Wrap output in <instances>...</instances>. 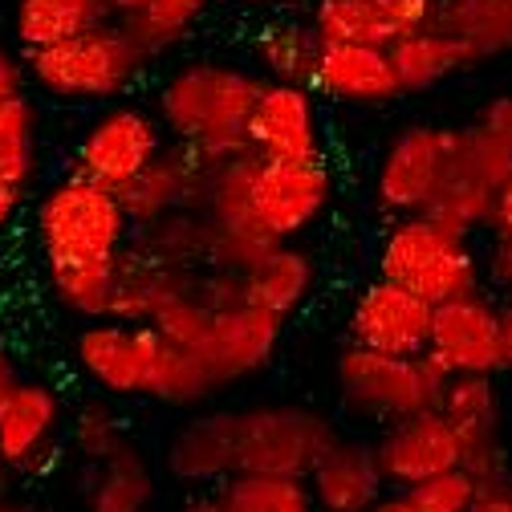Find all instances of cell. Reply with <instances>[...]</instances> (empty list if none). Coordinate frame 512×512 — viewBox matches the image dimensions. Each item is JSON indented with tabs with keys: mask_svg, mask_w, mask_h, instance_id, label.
Instances as JSON below:
<instances>
[{
	"mask_svg": "<svg viewBox=\"0 0 512 512\" xmlns=\"http://www.w3.org/2000/svg\"><path fill=\"white\" fill-rule=\"evenodd\" d=\"M317 512H370V504L382 496L387 480L378 472L374 447L358 439H342L313 464L305 476Z\"/></svg>",
	"mask_w": 512,
	"mask_h": 512,
	"instance_id": "obj_20",
	"label": "cell"
},
{
	"mask_svg": "<svg viewBox=\"0 0 512 512\" xmlns=\"http://www.w3.org/2000/svg\"><path fill=\"white\" fill-rule=\"evenodd\" d=\"M378 277L411 289L427 305L484 293V265L476 248L427 216H407L387 228V236L378 240Z\"/></svg>",
	"mask_w": 512,
	"mask_h": 512,
	"instance_id": "obj_4",
	"label": "cell"
},
{
	"mask_svg": "<svg viewBox=\"0 0 512 512\" xmlns=\"http://www.w3.org/2000/svg\"><path fill=\"white\" fill-rule=\"evenodd\" d=\"M480 265H484L488 285H492L504 301H512V240L492 236V248H488V256H484Z\"/></svg>",
	"mask_w": 512,
	"mask_h": 512,
	"instance_id": "obj_36",
	"label": "cell"
},
{
	"mask_svg": "<svg viewBox=\"0 0 512 512\" xmlns=\"http://www.w3.org/2000/svg\"><path fill=\"white\" fill-rule=\"evenodd\" d=\"M281 330H285L281 317L256 309L248 301H232V305L212 309L208 330L191 346V354L204 362L212 382L224 391L248 374H261L273 362V354L281 346Z\"/></svg>",
	"mask_w": 512,
	"mask_h": 512,
	"instance_id": "obj_13",
	"label": "cell"
},
{
	"mask_svg": "<svg viewBox=\"0 0 512 512\" xmlns=\"http://www.w3.org/2000/svg\"><path fill=\"white\" fill-rule=\"evenodd\" d=\"M431 313H435V305H427L423 297H415L403 285H391L378 277L354 297L350 317H346V338H350V346H362L374 354L419 358V354H427Z\"/></svg>",
	"mask_w": 512,
	"mask_h": 512,
	"instance_id": "obj_14",
	"label": "cell"
},
{
	"mask_svg": "<svg viewBox=\"0 0 512 512\" xmlns=\"http://www.w3.org/2000/svg\"><path fill=\"white\" fill-rule=\"evenodd\" d=\"M500 350H504V370H512V301L500 305Z\"/></svg>",
	"mask_w": 512,
	"mask_h": 512,
	"instance_id": "obj_43",
	"label": "cell"
},
{
	"mask_svg": "<svg viewBox=\"0 0 512 512\" xmlns=\"http://www.w3.org/2000/svg\"><path fill=\"white\" fill-rule=\"evenodd\" d=\"M151 57L118 21H102L70 41L25 53V74L61 102H114L131 90Z\"/></svg>",
	"mask_w": 512,
	"mask_h": 512,
	"instance_id": "obj_3",
	"label": "cell"
},
{
	"mask_svg": "<svg viewBox=\"0 0 512 512\" xmlns=\"http://www.w3.org/2000/svg\"><path fill=\"white\" fill-rule=\"evenodd\" d=\"M512 175V151L492 139L484 126H452L447 131V163L443 179L435 187V196L427 204V220L472 240V232L492 228V208H496V191Z\"/></svg>",
	"mask_w": 512,
	"mask_h": 512,
	"instance_id": "obj_5",
	"label": "cell"
},
{
	"mask_svg": "<svg viewBox=\"0 0 512 512\" xmlns=\"http://www.w3.org/2000/svg\"><path fill=\"white\" fill-rule=\"evenodd\" d=\"M476 126H484L492 139H500V143L512 151V94L488 98V102L480 106V114H476Z\"/></svg>",
	"mask_w": 512,
	"mask_h": 512,
	"instance_id": "obj_37",
	"label": "cell"
},
{
	"mask_svg": "<svg viewBox=\"0 0 512 512\" xmlns=\"http://www.w3.org/2000/svg\"><path fill=\"white\" fill-rule=\"evenodd\" d=\"M21 196H25L21 187L0 183V232H5V228L17 220V212H21Z\"/></svg>",
	"mask_w": 512,
	"mask_h": 512,
	"instance_id": "obj_42",
	"label": "cell"
},
{
	"mask_svg": "<svg viewBox=\"0 0 512 512\" xmlns=\"http://www.w3.org/2000/svg\"><path fill=\"white\" fill-rule=\"evenodd\" d=\"M0 512H41V508H37V504H29V500H17V496H13V500L0 504Z\"/></svg>",
	"mask_w": 512,
	"mask_h": 512,
	"instance_id": "obj_48",
	"label": "cell"
},
{
	"mask_svg": "<svg viewBox=\"0 0 512 512\" xmlns=\"http://www.w3.org/2000/svg\"><path fill=\"white\" fill-rule=\"evenodd\" d=\"M17 496V472L9 464H0V504Z\"/></svg>",
	"mask_w": 512,
	"mask_h": 512,
	"instance_id": "obj_46",
	"label": "cell"
},
{
	"mask_svg": "<svg viewBox=\"0 0 512 512\" xmlns=\"http://www.w3.org/2000/svg\"><path fill=\"white\" fill-rule=\"evenodd\" d=\"M309 25L322 41L334 45H378L391 49L399 33L387 25L374 9V0H313L309 5Z\"/></svg>",
	"mask_w": 512,
	"mask_h": 512,
	"instance_id": "obj_29",
	"label": "cell"
},
{
	"mask_svg": "<svg viewBox=\"0 0 512 512\" xmlns=\"http://www.w3.org/2000/svg\"><path fill=\"white\" fill-rule=\"evenodd\" d=\"M492 236L512 240V175H508V183L496 191V208H492Z\"/></svg>",
	"mask_w": 512,
	"mask_h": 512,
	"instance_id": "obj_40",
	"label": "cell"
},
{
	"mask_svg": "<svg viewBox=\"0 0 512 512\" xmlns=\"http://www.w3.org/2000/svg\"><path fill=\"white\" fill-rule=\"evenodd\" d=\"M232 431L236 411H208L187 419L167 443V472L183 484H224L236 476Z\"/></svg>",
	"mask_w": 512,
	"mask_h": 512,
	"instance_id": "obj_22",
	"label": "cell"
},
{
	"mask_svg": "<svg viewBox=\"0 0 512 512\" xmlns=\"http://www.w3.org/2000/svg\"><path fill=\"white\" fill-rule=\"evenodd\" d=\"M431 25L460 37L476 61L512 53V0H439Z\"/></svg>",
	"mask_w": 512,
	"mask_h": 512,
	"instance_id": "obj_27",
	"label": "cell"
},
{
	"mask_svg": "<svg viewBox=\"0 0 512 512\" xmlns=\"http://www.w3.org/2000/svg\"><path fill=\"white\" fill-rule=\"evenodd\" d=\"M317 49H322V37L313 33L309 21H273L252 41L256 66L265 70V82H293V86L313 82Z\"/></svg>",
	"mask_w": 512,
	"mask_h": 512,
	"instance_id": "obj_28",
	"label": "cell"
},
{
	"mask_svg": "<svg viewBox=\"0 0 512 512\" xmlns=\"http://www.w3.org/2000/svg\"><path fill=\"white\" fill-rule=\"evenodd\" d=\"M435 5L439 0H374V9L387 17V25L399 37H407L415 29H427L435 21Z\"/></svg>",
	"mask_w": 512,
	"mask_h": 512,
	"instance_id": "obj_35",
	"label": "cell"
},
{
	"mask_svg": "<svg viewBox=\"0 0 512 512\" xmlns=\"http://www.w3.org/2000/svg\"><path fill=\"white\" fill-rule=\"evenodd\" d=\"M151 500H155V468L139 443L122 439L106 460L90 464L86 512H151Z\"/></svg>",
	"mask_w": 512,
	"mask_h": 512,
	"instance_id": "obj_25",
	"label": "cell"
},
{
	"mask_svg": "<svg viewBox=\"0 0 512 512\" xmlns=\"http://www.w3.org/2000/svg\"><path fill=\"white\" fill-rule=\"evenodd\" d=\"M25 61L9 49V45H0V102L13 98V94H25Z\"/></svg>",
	"mask_w": 512,
	"mask_h": 512,
	"instance_id": "obj_38",
	"label": "cell"
},
{
	"mask_svg": "<svg viewBox=\"0 0 512 512\" xmlns=\"http://www.w3.org/2000/svg\"><path fill=\"white\" fill-rule=\"evenodd\" d=\"M183 512H228V508H224V500L216 492H208V496H191L183 504Z\"/></svg>",
	"mask_w": 512,
	"mask_h": 512,
	"instance_id": "obj_45",
	"label": "cell"
},
{
	"mask_svg": "<svg viewBox=\"0 0 512 512\" xmlns=\"http://www.w3.org/2000/svg\"><path fill=\"white\" fill-rule=\"evenodd\" d=\"M13 378H17V374H13V362H9V354H5V350H0V395H5V391L13 387Z\"/></svg>",
	"mask_w": 512,
	"mask_h": 512,
	"instance_id": "obj_47",
	"label": "cell"
},
{
	"mask_svg": "<svg viewBox=\"0 0 512 512\" xmlns=\"http://www.w3.org/2000/svg\"><path fill=\"white\" fill-rule=\"evenodd\" d=\"M106 5V13H110V21H126V17H135L147 0H102Z\"/></svg>",
	"mask_w": 512,
	"mask_h": 512,
	"instance_id": "obj_44",
	"label": "cell"
},
{
	"mask_svg": "<svg viewBox=\"0 0 512 512\" xmlns=\"http://www.w3.org/2000/svg\"><path fill=\"white\" fill-rule=\"evenodd\" d=\"M216 496L224 500L228 512H317L313 492L297 476H228Z\"/></svg>",
	"mask_w": 512,
	"mask_h": 512,
	"instance_id": "obj_30",
	"label": "cell"
},
{
	"mask_svg": "<svg viewBox=\"0 0 512 512\" xmlns=\"http://www.w3.org/2000/svg\"><path fill=\"white\" fill-rule=\"evenodd\" d=\"M338 443L334 423L313 415L305 407L265 403V407H240L232 452H236V476H297L305 480L313 464Z\"/></svg>",
	"mask_w": 512,
	"mask_h": 512,
	"instance_id": "obj_7",
	"label": "cell"
},
{
	"mask_svg": "<svg viewBox=\"0 0 512 512\" xmlns=\"http://www.w3.org/2000/svg\"><path fill=\"white\" fill-rule=\"evenodd\" d=\"M407 492L415 496V504L423 512H468L476 504V496H480V480L472 472L456 468V472H443L435 480H423V484H415Z\"/></svg>",
	"mask_w": 512,
	"mask_h": 512,
	"instance_id": "obj_34",
	"label": "cell"
},
{
	"mask_svg": "<svg viewBox=\"0 0 512 512\" xmlns=\"http://www.w3.org/2000/svg\"><path fill=\"white\" fill-rule=\"evenodd\" d=\"M468 512H512V480H492L480 484V496Z\"/></svg>",
	"mask_w": 512,
	"mask_h": 512,
	"instance_id": "obj_39",
	"label": "cell"
},
{
	"mask_svg": "<svg viewBox=\"0 0 512 512\" xmlns=\"http://www.w3.org/2000/svg\"><path fill=\"white\" fill-rule=\"evenodd\" d=\"M387 53H391V66H395V74H399L403 94L435 90L439 82H447V78H456V74L480 66L476 53H472L460 37L443 33V29H435V25L399 37Z\"/></svg>",
	"mask_w": 512,
	"mask_h": 512,
	"instance_id": "obj_24",
	"label": "cell"
},
{
	"mask_svg": "<svg viewBox=\"0 0 512 512\" xmlns=\"http://www.w3.org/2000/svg\"><path fill=\"white\" fill-rule=\"evenodd\" d=\"M447 374L427 358H391L362 346H346L338 354V391L342 403L366 419L395 423L407 415L439 411V395Z\"/></svg>",
	"mask_w": 512,
	"mask_h": 512,
	"instance_id": "obj_6",
	"label": "cell"
},
{
	"mask_svg": "<svg viewBox=\"0 0 512 512\" xmlns=\"http://www.w3.org/2000/svg\"><path fill=\"white\" fill-rule=\"evenodd\" d=\"M208 5L212 0H147L135 17H126L118 25L131 33L139 41V49L155 61L196 29V21L208 13Z\"/></svg>",
	"mask_w": 512,
	"mask_h": 512,
	"instance_id": "obj_31",
	"label": "cell"
},
{
	"mask_svg": "<svg viewBox=\"0 0 512 512\" xmlns=\"http://www.w3.org/2000/svg\"><path fill=\"white\" fill-rule=\"evenodd\" d=\"M33 228L53 297L90 322L110 317L118 256L131 240V216L122 200L70 171L41 196Z\"/></svg>",
	"mask_w": 512,
	"mask_h": 512,
	"instance_id": "obj_1",
	"label": "cell"
},
{
	"mask_svg": "<svg viewBox=\"0 0 512 512\" xmlns=\"http://www.w3.org/2000/svg\"><path fill=\"white\" fill-rule=\"evenodd\" d=\"M122 439H126L122 435V423H118V415H114V407L106 399H86L74 411V419H70V447H74V452L86 464L106 460Z\"/></svg>",
	"mask_w": 512,
	"mask_h": 512,
	"instance_id": "obj_33",
	"label": "cell"
},
{
	"mask_svg": "<svg viewBox=\"0 0 512 512\" xmlns=\"http://www.w3.org/2000/svg\"><path fill=\"white\" fill-rule=\"evenodd\" d=\"M37 175V106L25 94L0 102V183L29 187Z\"/></svg>",
	"mask_w": 512,
	"mask_h": 512,
	"instance_id": "obj_32",
	"label": "cell"
},
{
	"mask_svg": "<svg viewBox=\"0 0 512 512\" xmlns=\"http://www.w3.org/2000/svg\"><path fill=\"white\" fill-rule=\"evenodd\" d=\"M334 204V171L326 159H256L252 216L273 244H293Z\"/></svg>",
	"mask_w": 512,
	"mask_h": 512,
	"instance_id": "obj_8",
	"label": "cell"
},
{
	"mask_svg": "<svg viewBox=\"0 0 512 512\" xmlns=\"http://www.w3.org/2000/svg\"><path fill=\"white\" fill-rule=\"evenodd\" d=\"M370 512H423V508L415 504V496H411L407 488H391V492H382V496L370 504Z\"/></svg>",
	"mask_w": 512,
	"mask_h": 512,
	"instance_id": "obj_41",
	"label": "cell"
},
{
	"mask_svg": "<svg viewBox=\"0 0 512 512\" xmlns=\"http://www.w3.org/2000/svg\"><path fill=\"white\" fill-rule=\"evenodd\" d=\"M439 415L456 427L464 447V472L480 484L508 480L504 456V395L496 374H460L447 378L439 395Z\"/></svg>",
	"mask_w": 512,
	"mask_h": 512,
	"instance_id": "obj_12",
	"label": "cell"
},
{
	"mask_svg": "<svg viewBox=\"0 0 512 512\" xmlns=\"http://www.w3.org/2000/svg\"><path fill=\"white\" fill-rule=\"evenodd\" d=\"M427 358L447 374H500L504 350H500V305L484 293L435 305L431 313V338Z\"/></svg>",
	"mask_w": 512,
	"mask_h": 512,
	"instance_id": "obj_15",
	"label": "cell"
},
{
	"mask_svg": "<svg viewBox=\"0 0 512 512\" xmlns=\"http://www.w3.org/2000/svg\"><path fill=\"white\" fill-rule=\"evenodd\" d=\"M244 143L256 159H326L322 118L309 86L265 82L244 122Z\"/></svg>",
	"mask_w": 512,
	"mask_h": 512,
	"instance_id": "obj_16",
	"label": "cell"
},
{
	"mask_svg": "<svg viewBox=\"0 0 512 512\" xmlns=\"http://www.w3.org/2000/svg\"><path fill=\"white\" fill-rule=\"evenodd\" d=\"M167 338L147 322H90L74 338V358L98 391L147 399Z\"/></svg>",
	"mask_w": 512,
	"mask_h": 512,
	"instance_id": "obj_10",
	"label": "cell"
},
{
	"mask_svg": "<svg viewBox=\"0 0 512 512\" xmlns=\"http://www.w3.org/2000/svg\"><path fill=\"white\" fill-rule=\"evenodd\" d=\"M102 21H110L102 0H17L13 5V37L25 53L70 41Z\"/></svg>",
	"mask_w": 512,
	"mask_h": 512,
	"instance_id": "obj_26",
	"label": "cell"
},
{
	"mask_svg": "<svg viewBox=\"0 0 512 512\" xmlns=\"http://www.w3.org/2000/svg\"><path fill=\"white\" fill-rule=\"evenodd\" d=\"M447 131L452 126L419 122L387 143V151L378 159V171H374V204L382 216L407 220V216L427 212L435 187L443 179V163H447Z\"/></svg>",
	"mask_w": 512,
	"mask_h": 512,
	"instance_id": "obj_11",
	"label": "cell"
},
{
	"mask_svg": "<svg viewBox=\"0 0 512 512\" xmlns=\"http://www.w3.org/2000/svg\"><path fill=\"white\" fill-rule=\"evenodd\" d=\"M208 171L212 167H204L187 147H167L118 196L122 208H126V216H131V228H151L163 216H175V208H183L191 196H196V187L208 183Z\"/></svg>",
	"mask_w": 512,
	"mask_h": 512,
	"instance_id": "obj_21",
	"label": "cell"
},
{
	"mask_svg": "<svg viewBox=\"0 0 512 512\" xmlns=\"http://www.w3.org/2000/svg\"><path fill=\"white\" fill-rule=\"evenodd\" d=\"M66 423V407L49 382L13 378V387L0 395V464L17 476L45 472L57 460V431Z\"/></svg>",
	"mask_w": 512,
	"mask_h": 512,
	"instance_id": "obj_18",
	"label": "cell"
},
{
	"mask_svg": "<svg viewBox=\"0 0 512 512\" xmlns=\"http://www.w3.org/2000/svg\"><path fill=\"white\" fill-rule=\"evenodd\" d=\"M309 86L317 94H326L334 102H350V106H382V102L403 98L399 74L391 66V53L378 49V45L322 41Z\"/></svg>",
	"mask_w": 512,
	"mask_h": 512,
	"instance_id": "obj_19",
	"label": "cell"
},
{
	"mask_svg": "<svg viewBox=\"0 0 512 512\" xmlns=\"http://www.w3.org/2000/svg\"><path fill=\"white\" fill-rule=\"evenodd\" d=\"M265 78L224 61H187L163 78L155 118L163 135L187 147L204 167H220L236 155H248L244 122L256 106Z\"/></svg>",
	"mask_w": 512,
	"mask_h": 512,
	"instance_id": "obj_2",
	"label": "cell"
},
{
	"mask_svg": "<svg viewBox=\"0 0 512 512\" xmlns=\"http://www.w3.org/2000/svg\"><path fill=\"white\" fill-rule=\"evenodd\" d=\"M374 447L378 472L391 488H415L423 480H435L443 472L464 468V447L456 427L439 411L407 415L395 423H382Z\"/></svg>",
	"mask_w": 512,
	"mask_h": 512,
	"instance_id": "obj_17",
	"label": "cell"
},
{
	"mask_svg": "<svg viewBox=\"0 0 512 512\" xmlns=\"http://www.w3.org/2000/svg\"><path fill=\"white\" fill-rule=\"evenodd\" d=\"M167 151L163 122L143 106H110L102 110L78 143L74 175L122 196L159 155Z\"/></svg>",
	"mask_w": 512,
	"mask_h": 512,
	"instance_id": "obj_9",
	"label": "cell"
},
{
	"mask_svg": "<svg viewBox=\"0 0 512 512\" xmlns=\"http://www.w3.org/2000/svg\"><path fill=\"white\" fill-rule=\"evenodd\" d=\"M317 269L309 261V252L297 244H273L261 261H256L244 277H240V297L256 309H265L273 317H293L309 293H313Z\"/></svg>",
	"mask_w": 512,
	"mask_h": 512,
	"instance_id": "obj_23",
	"label": "cell"
},
{
	"mask_svg": "<svg viewBox=\"0 0 512 512\" xmlns=\"http://www.w3.org/2000/svg\"><path fill=\"white\" fill-rule=\"evenodd\" d=\"M248 5H281V0H248Z\"/></svg>",
	"mask_w": 512,
	"mask_h": 512,
	"instance_id": "obj_49",
	"label": "cell"
}]
</instances>
